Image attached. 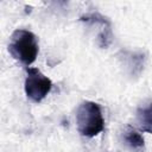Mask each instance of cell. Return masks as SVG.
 <instances>
[{
  "instance_id": "7",
  "label": "cell",
  "mask_w": 152,
  "mask_h": 152,
  "mask_svg": "<svg viewBox=\"0 0 152 152\" xmlns=\"http://www.w3.org/2000/svg\"><path fill=\"white\" fill-rule=\"evenodd\" d=\"M128 66L132 74H140L144 68V55L142 53H129L128 56Z\"/></svg>"
},
{
  "instance_id": "1",
  "label": "cell",
  "mask_w": 152,
  "mask_h": 152,
  "mask_svg": "<svg viewBox=\"0 0 152 152\" xmlns=\"http://www.w3.org/2000/svg\"><path fill=\"white\" fill-rule=\"evenodd\" d=\"M38 51V40L33 32L24 28L13 31L11 34V42L8 44V52L14 59L28 66L36 61Z\"/></svg>"
},
{
  "instance_id": "2",
  "label": "cell",
  "mask_w": 152,
  "mask_h": 152,
  "mask_svg": "<svg viewBox=\"0 0 152 152\" xmlns=\"http://www.w3.org/2000/svg\"><path fill=\"white\" fill-rule=\"evenodd\" d=\"M77 131L81 135L93 138L104 128V120L100 106L93 101L82 102L76 112Z\"/></svg>"
},
{
  "instance_id": "5",
  "label": "cell",
  "mask_w": 152,
  "mask_h": 152,
  "mask_svg": "<svg viewBox=\"0 0 152 152\" xmlns=\"http://www.w3.org/2000/svg\"><path fill=\"white\" fill-rule=\"evenodd\" d=\"M137 122L140 131L152 133V101L137 110Z\"/></svg>"
},
{
  "instance_id": "6",
  "label": "cell",
  "mask_w": 152,
  "mask_h": 152,
  "mask_svg": "<svg viewBox=\"0 0 152 152\" xmlns=\"http://www.w3.org/2000/svg\"><path fill=\"white\" fill-rule=\"evenodd\" d=\"M124 140H125L126 145H128L131 148H134V150L144 148V145H145L142 135L139 132H137L135 129L131 128V127H127L125 129V132H124Z\"/></svg>"
},
{
  "instance_id": "4",
  "label": "cell",
  "mask_w": 152,
  "mask_h": 152,
  "mask_svg": "<svg viewBox=\"0 0 152 152\" xmlns=\"http://www.w3.org/2000/svg\"><path fill=\"white\" fill-rule=\"evenodd\" d=\"M80 20L87 24L99 25L101 27L99 31V36H97L100 48H107L112 43V38H113L112 26H110V21L106 17L101 15L100 13H89V14L82 15Z\"/></svg>"
},
{
  "instance_id": "3",
  "label": "cell",
  "mask_w": 152,
  "mask_h": 152,
  "mask_svg": "<svg viewBox=\"0 0 152 152\" xmlns=\"http://www.w3.org/2000/svg\"><path fill=\"white\" fill-rule=\"evenodd\" d=\"M52 82L39 69L26 66L25 94L33 102H40L50 93Z\"/></svg>"
}]
</instances>
